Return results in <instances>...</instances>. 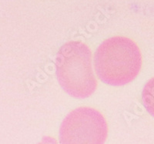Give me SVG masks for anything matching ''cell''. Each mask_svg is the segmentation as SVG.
<instances>
[{
    "label": "cell",
    "mask_w": 154,
    "mask_h": 144,
    "mask_svg": "<svg viewBox=\"0 0 154 144\" xmlns=\"http://www.w3.org/2000/svg\"><path fill=\"white\" fill-rule=\"evenodd\" d=\"M94 65L100 80L112 86L133 81L140 74L143 57L138 45L125 36L104 41L95 54Z\"/></svg>",
    "instance_id": "1"
},
{
    "label": "cell",
    "mask_w": 154,
    "mask_h": 144,
    "mask_svg": "<svg viewBox=\"0 0 154 144\" xmlns=\"http://www.w3.org/2000/svg\"><path fill=\"white\" fill-rule=\"evenodd\" d=\"M92 51L83 42H69L58 51L56 59L58 81L70 96L83 99L96 91L98 82L93 73Z\"/></svg>",
    "instance_id": "2"
},
{
    "label": "cell",
    "mask_w": 154,
    "mask_h": 144,
    "mask_svg": "<svg viewBox=\"0 0 154 144\" xmlns=\"http://www.w3.org/2000/svg\"><path fill=\"white\" fill-rule=\"evenodd\" d=\"M108 124L98 110L80 107L71 111L60 127L62 143H103L108 137Z\"/></svg>",
    "instance_id": "3"
},
{
    "label": "cell",
    "mask_w": 154,
    "mask_h": 144,
    "mask_svg": "<svg viewBox=\"0 0 154 144\" xmlns=\"http://www.w3.org/2000/svg\"><path fill=\"white\" fill-rule=\"evenodd\" d=\"M143 103L147 111L154 116V78H151L144 87Z\"/></svg>",
    "instance_id": "4"
}]
</instances>
